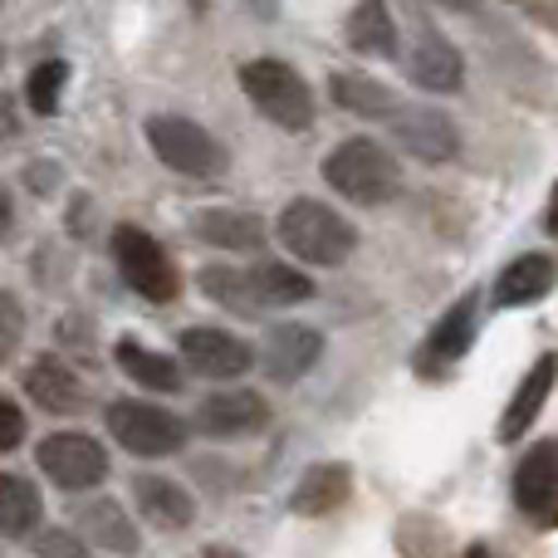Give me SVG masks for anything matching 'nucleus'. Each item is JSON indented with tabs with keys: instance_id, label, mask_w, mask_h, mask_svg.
<instances>
[{
	"instance_id": "nucleus-1",
	"label": "nucleus",
	"mask_w": 558,
	"mask_h": 558,
	"mask_svg": "<svg viewBox=\"0 0 558 558\" xmlns=\"http://www.w3.org/2000/svg\"><path fill=\"white\" fill-rule=\"evenodd\" d=\"M275 241L284 245L294 260L318 265V270H338V265H348L357 251V226L348 221L343 211H333L328 202L294 196L275 221Z\"/></svg>"
},
{
	"instance_id": "nucleus-2",
	"label": "nucleus",
	"mask_w": 558,
	"mask_h": 558,
	"mask_svg": "<svg viewBox=\"0 0 558 558\" xmlns=\"http://www.w3.org/2000/svg\"><path fill=\"white\" fill-rule=\"evenodd\" d=\"M324 182L353 206H387L402 192V162L377 137H343L324 157Z\"/></svg>"
},
{
	"instance_id": "nucleus-3",
	"label": "nucleus",
	"mask_w": 558,
	"mask_h": 558,
	"mask_svg": "<svg viewBox=\"0 0 558 558\" xmlns=\"http://www.w3.org/2000/svg\"><path fill=\"white\" fill-rule=\"evenodd\" d=\"M235 78H241L245 98L255 104V113L270 118L275 128H284V133H308L314 128V88L304 84V74L294 64L260 54V59H245Z\"/></svg>"
},
{
	"instance_id": "nucleus-4",
	"label": "nucleus",
	"mask_w": 558,
	"mask_h": 558,
	"mask_svg": "<svg viewBox=\"0 0 558 558\" xmlns=\"http://www.w3.org/2000/svg\"><path fill=\"white\" fill-rule=\"evenodd\" d=\"M143 133H147L153 157L177 177L216 182V177H226V167H231V153H226L221 137L206 133L202 123H192V118H182V113H153L143 123Z\"/></svg>"
},
{
	"instance_id": "nucleus-5",
	"label": "nucleus",
	"mask_w": 558,
	"mask_h": 558,
	"mask_svg": "<svg viewBox=\"0 0 558 558\" xmlns=\"http://www.w3.org/2000/svg\"><path fill=\"white\" fill-rule=\"evenodd\" d=\"M104 422H108V436H113L128 456H143V461L177 456L186 446V436H192V426H186L182 416L157 402H143V397H118V402H108Z\"/></svg>"
},
{
	"instance_id": "nucleus-6",
	"label": "nucleus",
	"mask_w": 558,
	"mask_h": 558,
	"mask_svg": "<svg viewBox=\"0 0 558 558\" xmlns=\"http://www.w3.org/2000/svg\"><path fill=\"white\" fill-rule=\"evenodd\" d=\"M113 265L123 275V284L133 294H143L147 304H172L182 294V270L162 251V241L147 235L143 226H118L113 231Z\"/></svg>"
},
{
	"instance_id": "nucleus-7",
	"label": "nucleus",
	"mask_w": 558,
	"mask_h": 558,
	"mask_svg": "<svg viewBox=\"0 0 558 558\" xmlns=\"http://www.w3.org/2000/svg\"><path fill=\"white\" fill-rule=\"evenodd\" d=\"M35 465L45 471V481H54L69 495H84L108 481V451L88 432H49L35 446Z\"/></svg>"
},
{
	"instance_id": "nucleus-8",
	"label": "nucleus",
	"mask_w": 558,
	"mask_h": 558,
	"mask_svg": "<svg viewBox=\"0 0 558 558\" xmlns=\"http://www.w3.org/2000/svg\"><path fill=\"white\" fill-rule=\"evenodd\" d=\"M177 353L192 367L196 377H211V383H231L245 377L255 367V353L245 338H235L231 328H211V324H192L177 333Z\"/></svg>"
},
{
	"instance_id": "nucleus-9",
	"label": "nucleus",
	"mask_w": 558,
	"mask_h": 558,
	"mask_svg": "<svg viewBox=\"0 0 558 558\" xmlns=\"http://www.w3.org/2000/svg\"><path fill=\"white\" fill-rule=\"evenodd\" d=\"M514 505L539 530H558V436L530 446L514 465Z\"/></svg>"
},
{
	"instance_id": "nucleus-10",
	"label": "nucleus",
	"mask_w": 558,
	"mask_h": 558,
	"mask_svg": "<svg viewBox=\"0 0 558 558\" xmlns=\"http://www.w3.org/2000/svg\"><path fill=\"white\" fill-rule=\"evenodd\" d=\"M270 426V402L251 387H226L211 392L196 407V432L211 441H241V436H260Z\"/></svg>"
},
{
	"instance_id": "nucleus-11",
	"label": "nucleus",
	"mask_w": 558,
	"mask_h": 558,
	"mask_svg": "<svg viewBox=\"0 0 558 558\" xmlns=\"http://www.w3.org/2000/svg\"><path fill=\"white\" fill-rule=\"evenodd\" d=\"M387 128H392L397 143H402L412 157H422V162H451V157L461 153L456 123L432 104H402L392 118H387Z\"/></svg>"
},
{
	"instance_id": "nucleus-12",
	"label": "nucleus",
	"mask_w": 558,
	"mask_h": 558,
	"mask_svg": "<svg viewBox=\"0 0 558 558\" xmlns=\"http://www.w3.org/2000/svg\"><path fill=\"white\" fill-rule=\"evenodd\" d=\"M475 324H481V304H475V294L456 299V304L432 324V333H426L422 353H416V373L436 377V373H446L451 363H461V357L471 353V343H475Z\"/></svg>"
},
{
	"instance_id": "nucleus-13",
	"label": "nucleus",
	"mask_w": 558,
	"mask_h": 558,
	"mask_svg": "<svg viewBox=\"0 0 558 558\" xmlns=\"http://www.w3.org/2000/svg\"><path fill=\"white\" fill-rule=\"evenodd\" d=\"M554 289H558V260L544 251H530V255H514V260L495 275L490 304L495 308H530V304H544Z\"/></svg>"
},
{
	"instance_id": "nucleus-14",
	"label": "nucleus",
	"mask_w": 558,
	"mask_h": 558,
	"mask_svg": "<svg viewBox=\"0 0 558 558\" xmlns=\"http://www.w3.org/2000/svg\"><path fill=\"white\" fill-rule=\"evenodd\" d=\"M318 353H324V333L308 324H275L270 333H265V373H270V383L289 387L299 383V377L308 373V367L318 363Z\"/></svg>"
},
{
	"instance_id": "nucleus-15",
	"label": "nucleus",
	"mask_w": 558,
	"mask_h": 558,
	"mask_svg": "<svg viewBox=\"0 0 558 558\" xmlns=\"http://www.w3.org/2000/svg\"><path fill=\"white\" fill-rule=\"evenodd\" d=\"M407 78L426 94H456L465 84V64H461V49L441 35V29L422 25L416 35V49L407 54Z\"/></svg>"
},
{
	"instance_id": "nucleus-16",
	"label": "nucleus",
	"mask_w": 558,
	"mask_h": 558,
	"mask_svg": "<svg viewBox=\"0 0 558 558\" xmlns=\"http://www.w3.org/2000/svg\"><path fill=\"white\" fill-rule=\"evenodd\" d=\"M554 383H558V353H544L539 363H534L530 373H524V383L514 387L510 407H505L500 426H495V436H500L505 446H514V441H524V436H530V426L539 422L544 402H549Z\"/></svg>"
},
{
	"instance_id": "nucleus-17",
	"label": "nucleus",
	"mask_w": 558,
	"mask_h": 558,
	"mask_svg": "<svg viewBox=\"0 0 558 558\" xmlns=\"http://www.w3.org/2000/svg\"><path fill=\"white\" fill-rule=\"evenodd\" d=\"M192 235L216 251H235V255H255L265 251V221L255 211H235V206H211V211L192 216Z\"/></svg>"
},
{
	"instance_id": "nucleus-18",
	"label": "nucleus",
	"mask_w": 558,
	"mask_h": 558,
	"mask_svg": "<svg viewBox=\"0 0 558 558\" xmlns=\"http://www.w3.org/2000/svg\"><path fill=\"white\" fill-rule=\"evenodd\" d=\"M25 392H29V402L54 416H69L84 407V383H78V373L59 353H39L25 367Z\"/></svg>"
},
{
	"instance_id": "nucleus-19",
	"label": "nucleus",
	"mask_w": 558,
	"mask_h": 558,
	"mask_svg": "<svg viewBox=\"0 0 558 558\" xmlns=\"http://www.w3.org/2000/svg\"><path fill=\"white\" fill-rule=\"evenodd\" d=\"M348 495H353V471L343 461H318L299 475L294 495H289V510L304 514V520H324L338 505H348Z\"/></svg>"
},
{
	"instance_id": "nucleus-20",
	"label": "nucleus",
	"mask_w": 558,
	"mask_h": 558,
	"mask_svg": "<svg viewBox=\"0 0 558 558\" xmlns=\"http://www.w3.org/2000/svg\"><path fill=\"white\" fill-rule=\"evenodd\" d=\"M133 505L143 510L147 524H157V530H186V524L196 520L192 490L167 481V475H133Z\"/></svg>"
},
{
	"instance_id": "nucleus-21",
	"label": "nucleus",
	"mask_w": 558,
	"mask_h": 558,
	"mask_svg": "<svg viewBox=\"0 0 558 558\" xmlns=\"http://www.w3.org/2000/svg\"><path fill=\"white\" fill-rule=\"evenodd\" d=\"M78 524V539L88 544V549H108V554H137V530H133V514L123 510L118 500H108V495H98V500H88L84 510L74 514Z\"/></svg>"
},
{
	"instance_id": "nucleus-22",
	"label": "nucleus",
	"mask_w": 558,
	"mask_h": 558,
	"mask_svg": "<svg viewBox=\"0 0 558 558\" xmlns=\"http://www.w3.org/2000/svg\"><path fill=\"white\" fill-rule=\"evenodd\" d=\"M245 279H251V299L255 308H294L314 299V279L294 265H279V260H260V265H245Z\"/></svg>"
},
{
	"instance_id": "nucleus-23",
	"label": "nucleus",
	"mask_w": 558,
	"mask_h": 558,
	"mask_svg": "<svg viewBox=\"0 0 558 558\" xmlns=\"http://www.w3.org/2000/svg\"><path fill=\"white\" fill-rule=\"evenodd\" d=\"M328 94H333V104L343 108V113L377 118V123H387V118H392L397 108H402V98H397L392 88L383 84V78L357 74V69H343V74L328 78Z\"/></svg>"
},
{
	"instance_id": "nucleus-24",
	"label": "nucleus",
	"mask_w": 558,
	"mask_h": 558,
	"mask_svg": "<svg viewBox=\"0 0 558 558\" xmlns=\"http://www.w3.org/2000/svg\"><path fill=\"white\" fill-rule=\"evenodd\" d=\"M343 39L353 54L392 59L397 54V20H392V10H387V0H353Z\"/></svg>"
},
{
	"instance_id": "nucleus-25",
	"label": "nucleus",
	"mask_w": 558,
	"mask_h": 558,
	"mask_svg": "<svg viewBox=\"0 0 558 558\" xmlns=\"http://www.w3.org/2000/svg\"><path fill=\"white\" fill-rule=\"evenodd\" d=\"M113 363L123 367V377H133V383L147 387V392H182V367H177L167 353H157V348L137 343V338H118Z\"/></svg>"
},
{
	"instance_id": "nucleus-26",
	"label": "nucleus",
	"mask_w": 558,
	"mask_h": 558,
	"mask_svg": "<svg viewBox=\"0 0 558 558\" xmlns=\"http://www.w3.org/2000/svg\"><path fill=\"white\" fill-rule=\"evenodd\" d=\"M39 520H45V495L35 490V481L0 471V534L25 539V534L39 530Z\"/></svg>"
},
{
	"instance_id": "nucleus-27",
	"label": "nucleus",
	"mask_w": 558,
	"mask_h": 558,
	"mask_svg": "<svg viewBox=\"0 0 558 558\" xmlns=\"http://www.w3.org/2000/svg\"><path fill=\"white\" fill-rule=\"evenodd\" d=\"M196 284H202V294L211 299V304L231 308V314H241V318H260V308H255V299H251L245 265H206V270L196 275Z\"/></svg>"
},
{
	"instance_id": "nucleus-28",
	"label": "nucleus",
	"mask_w": 558,
	"mask_h": 558,
	"mask_svg": "<svg viewBox=\"0 0 558 558\" xmlns=\"http://www.w3.org/2000/svg\"><path fill=\"white\" fill-rule=\"evenodd\" d=\"M64 84H69L64 59H39V64L29 69V78H25V104L35 108L39 118H49L59 108V98H64Z\"/></svg>"
},
{
	"instance_id": "nucleus-29",
	"label": "nucleus",
	"mask_w": 558,
	"mask_h": 558,
	"mask_svg": "<svg viewBox=\"0 0 558 558\" xmlns=\"http://www.w3.org/2000/svg\"><path fill=\"white\" fill-rule=\"evenodd\" d=\"M20 338H25V308H20V299L10 289H0V367L15 357Z\"/></svg>"
},
{
	"instance_id": "nucleus-30",
	"label": "nucleus",
	"mask_w": 558,
	"mask_h": 558,
	"mask_svg": "<svg viewBox=\"0 0 558 558\" xmlns=\"http://www.w3.org/2000/svg\"><path fill=\"white\" fill-rule=\"evenodd\" d=\"M39 554H45V558H94V549H88L78 534H69V530L39 534Z\"/></svg>"
},
{
	"instance_id": "nucleus-31",
	"label": "nucleus",
	"mask_w": 558,
	"mask_h": 558,
	"mask_svg": "<svg viewBox=\"0 0 558 558\" xmlns=\"http://www.w3.org/2000/svg\"><path fill=\"white\" fill-rule=\"evenodd\" d=\"M20 441H25V412H20L15 402H5V397H0V456L15 451Z\"/></svg>"
},
{
	"instance_id": "nucleus-32",
	"label": "nucleus",
	"mask_w": 558,
	"mask_h": 558,
	"mask_svg": "<svg viewBox=\"0 0 558 558\" xmlns=\"http://www.w3.org/2000/svg\"><path fill=\"white\" fill-rule=\"evenodd\" d=\"M59 177H64V167H59V162H29V167H25V182H29V192H35V196H49V192H54Z\"/></svg>"
},
{
	"instance_id": "nucleus-33",
	"label": "nucleus",
	"mask_w": 558,
	"mask_h": 558,
	"mask_svg": "<svg viewBox=\"0 0 558 558\" xmlns=\"http://www.w3.org/2000/svg\"><path fill=\"white\" fill-rule=\"evenodd\" d=\"M15 241V196H10V186L0 182V245Z\"/></svg>"
},
{
	"instance_id": "nucleus-34",
	"label": "nucleus",
	"mask_w": 558,
	"mask_h": 558,
	"mask_svg": "<svg viewBox=\"0 0 558 558\" xmlns=\"http://www.w3.org/2000/svg\"><path fill=\"white\" fill-rule=\"evenodd\" d=\"M10 133H20V118H15V98H5V94H0V137H10Z\"/></svg>"
},
{
	"instance_id": "nucleus-35",
	"label": "nucleus",
	"mask_w": 558,
	"mask_h": 558,
	"mask_svg": "<svg viewBox=\"0 0 558 558\" xmlns=\"http://www.w3.org/2000/svg\"><path fill=\"white\" fill-rule=\"evenodd\" d=\"M241 5L251 10L255 20H275V15H279V0H241Z\"/></svg>"
},
{
	"instance_id": "nucleus-36",
	"label": "nucleus",
	"mask_w": 558,
	"mask_h": 558,
	"mask_svg": "<svg viewBox=\"0 0 558 558\" xmlns=\"http://www.w3.org/2000/svg\"><path fill=\"white\" fill-rule=\"evenodd\" d=\"M544 226L558 235V186H554V196H549V211H544Z\"/></svg>"
},
{
	"instance_id": "nucleus-37",
	"label": "nucleus",
	"mask_w": 558,
	"mask_h": 558,
	"mask_svg": "<svg viewBox=\"0 0 558 558\" xmlns=\"http://www.w3.org/2000/svg\"><path fill=\"white\" fill-rule=\"evenodd\" d=\"M465 558H490V549H485V544H471V549H465Z\"/></svg>"
},
{
	"instance_id": "nucleus-38",
	"label": "nucleus",
	"mask_w": 558,
	"mask_h": 558,
	"mask_svg": "<svg viewBox=\"0 0 558 558\" xmlns=\"http://www.w3.org/2000/svg\"><path fill=\"white\" fill-rule=\"evenodd\" d=\"M0 64H5V49H0Z\"/></svg>"
}]
</instances>
